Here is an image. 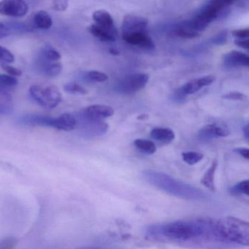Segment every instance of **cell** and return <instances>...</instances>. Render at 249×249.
Instances as JSON below:
<instances>
[{"mask_svg": "<svg viewBox=\"0 0 249 249\" xmlns=\"http://www.w3.org/2000/svg\"><path fill=\"white\" fill-rule=\"evenodd\" d=\"M147 234L156 240L187 242L197 240H217L214 220H180L168 224L152 225Z\"/></svg>", "mask_w": 249, "mask_h": 249, "instance_id": "1", "label": "cell"}, {"mask_svg": "<svg viewBox=\"0 0 249 249\" xmlns=\"http://www.w3.org/2000/svg\"><path fill=\"white\" fill-rule=\"evenodd\" d=\"M142 176L148 183L166 193L188 200L202 201L208 197V195L201 189L177 180L168 175L153 170H145Z\"/></svg>", "mask_w": 249, "mask_h": 249, "instance_id": "2", "label": "cell"}, {"mask_svg": "<svg viewBox=\"0 0 249 249\" xmlns=\"http://www.w3.org/2000/svg\"><path fill=\"white\" fill-rule=\"evenodd\" d=\"M218 241L231 242L243 246L249 245V224L247 221L228 216L215 220Z\"/></svg>", "mask_w": 249, "mask_h": 249, "instance_id": "3", "label": "cell"}, {"mask_svg": "<svg viewBox=\"0 0 249 249\" xmlns=\"http://www.w3.org/2000/svg\"><path fill=\"white\" fill-rule=\"evenodd\" d=\"M29 91L32 99L45 108H54L62 100V94L54 86L33 85Z\"/></svg>", "mask_w": 249, "mask_h": 249, "instance_id": "4", "label": "cell"}, {"mask_svg": "<svg viewBox=\"0 0 249 249\" xmlns=\"http://www.w3.org/2000/svg\"><path fill=\"white\" fill-rule=\"evenodd\" d=\"M149 76L145 73H132L122 78L116 87L119 94H133L142 90L146 86Z\"/></svg>", "mask_w": 249, "mask_h": 249, "instance_id": "5", "label": "cell"}, {"mask_svg": "<svg viewBox=\"0 0 249 249\" xmlns=\"http://www.w3.org/2000/svg\"><path fill=\"white\" fill-rule=\"evenodd\" d=\"M80 116L76 118L77 126L79 127L81 133L84 136H100L107 132L108 125L105 123L103 120H96L91 119L84 114V112L80 113Z\"/></svg>", "mask_w": 249, "mask_h": 249, "instance_id": "6", "label": "cell"}, {"mask_svg": "<svg viewBox=\"0 0 249 249\" xmlns=\"http://www.w3.org/2000/svg\"><path fill=\"white\" fill-rule=\"evenodd\" d=\"M227 5L224 0H211L209 3L195 17V19L202 25L208 27V24L218 17L223 8Z\"/></svg>", "mask_w": 249, "mask_h": 249, "instance_id": "7", "label": "cell"}, {"mask_svg": "<svg viewBox=\"0 0 249 249\" xmlns=\"http://www.w3.org/2000/svg\"><path fill=\"white\" fill-rule=\"evenodd\" d=\"M29 8L24 0H1L0 14L11 17H23L28 13Z\"/></svg>", "mask_w": 249, "mask_h": 249, "instance_id": "8", "label": "cell"}, {"mask_svg": "<svg viewBox=\"0 0 249 249\" xmlns=\"http://www.w3.org/2000/svg\"><path fill=\"white\" fill-rule=\"evenodd\" d=\"M148 24V19L144 17L128 14L125 16L122 23V35L145 31Z\"/></svg>", "mask_w": 249, "mask_h": 249, "instance_id": "9", "label": "cell"}, {"mask_svg": "<svg viewBox=\"0 0 249 249\" xmlns=\"http://www.w3.org/2000/svg\"><path fill=\"white\" fill-rule=\"evenodd\" d=\"M122 38L129 44L143 49H154L155 48L152 39L145 31L122 35Z\"/></svg>", "mask_w": 249, "mask_h": 249, "instance_id": "10", "label": "cell"}, {"mask_svg": "<svg viewBox=\"0 0 249 249\" xmlns=\"http://www.w3.org/2000/svg\"><path fill=\"white\" fill-rule=\"evenodd\" d=\"M230 135L227 127L217 124L206 125L203 126L198 133V137L202 141H209L214 138H224Z\"/></svg>", "mask_w": 249, "mask_h": 249, "instance_id": "11", "label": "cell"}, {"mask_svg": "<svg viewBox=\"0 0 249 249\" xmlns=\"http://www.w3.org/2000/svg\"><path fill=\"white\" fill-rule=\"evenodd\" d=\"M223 65L227 68L249 67V56L243 52L231 51L223 56Z\"/></svg>", "mask_w": 249, "mask_h": 249, "instance_id": "12", "label": "cell"}, {"mask_svg": "<svg viewBox=\"0 0 249 249\" xmlns=\"http://www.w3.org/2000/svg\"><path fill=\"white\" fill-rule=\"evenodd\" d=\"M215 81V77L214 75H207L192 80L180 89L185 95H190L197 92L204 87L211 85Z\"/></svg>", "mask_w": 249, "mask_h": 249, "instance_id": "13", "label": "cell"}, {"mask_svg": "<svg viewBox=\"0 0 249 249\" xmlns=\"http://www.w3.org/2000/svg\"><path fill=\"white\" fill-rule=\"evenodd\" d=\"M83 112L86 116L96 120H104L111 117L114 114V110L111 107L104 105H92L88 106Z\"/></svg>", "mask_w": 249, "mask_h": 249, "instance_id": "14", "label": "cell"}, {"mask_svg": "<svg viewBox=\"0 0 249 249\" xmlns=\"http://www.w3.org/2000/svg\"><path fill=\"white\" fill-rule=\"evenodd\" d=\"M54 117L44 115L30 114L22 116L20 122L24 124L33 126H46L53 128Z\"/></svg>", "mask_w": 249, "mask_h": 249, "instance_id": "15", "label": "cell"}, {"mask_svg": "<svg viewBox=\"0 0 249 249\" xmlns=\"http://www.w3.org/2000/svg\"><path fill=\"white\" fill-rule=\"evenodd\" d=\"M89 31L94 37H97L103 42H113L116 40L118 36L116 28L107 29L100 27L97 24H91L89 27Z\"/></svg>", "mask_w": 249, "mask_h": 249, "instance_id": "16", "label": "cell"}, {"mask_svg": "<svg viewBox=\"0 0 249 249\" xmlns=\"http://www.w3.org/2000/svg\"><path fill=\"white\" fill-rule=\"evenodd\" d=\"M76 118L71 113H62L53 119V128L63 131H72L76 129Z\"/></svg>", "mask_w": 249, "mask_h": 249, "instance_id": "17", "label": "cell"}, {"mask_svg": "<svg viewBox=\"0 0 249 249\" xmlns=\"http://www.w3.org/2000/svg\"><path fill=\"white\" fill-rule=\"evenodd\" d=\"M217 167H218V161H217L216 159H215L200 180L201 184L203 185L206 189L211 191V192H215V191L214 180H215V175Z\"/></svg>", "mask_w": 249, "mask_h": 249, "instance_id": "18", "label": "cell"}, {"mask_svg": "<svg viewBox=\"0 0 249 249\" xmlns=\"http://www.w3.org/2000/svg\"><path fill=\"white\" fill-rule=\"evenodd\" d=\"M93 19L97 25L107 29H115L113 17L107 11L99 10L93 14Z\"/></svg>", "mask_w": 249, "mask_h": 249, "instance_id": "19", "label": "cell"}, {"mask_svg": "<svg viewBox=\"0 0 249 249\" xmlns=\"http://www.w3.org/2000/svg\"><path fill=\"white\" fill-rule=\"evenodd\" d=\"M151 138L160 142L169 143L174 141L176 138L175 132L169 128L156 127L151 132Z\"/></svg>", "mask_w": 249, "mask_h": 249, "instance_id": "20", "label": "cell"}, {"mask_svg": "<svg viewBox=\"0 0 249 249\" xmlns=\"http://www.w3.org/2000/svg\"><path fill=\"white\" fill-rule=\"evenodd\" d=\"M33 21L35 26L40 30H49L53 24L52 17L45 11H40L36 13L33 18Z\"/></svg>", "mask_w": 249, "mask_h": 249, "instance_id": "21", "label": "cell"}, {"mask_svg": "<svg viewBox=\"0 0 249 249\" xmlns=\"http://www.w3.org/2000/svg\"><path fill=\"white\" fill-rule=\"evenodd\" d=\"M18 84L15 76L6 74H0V94L8 95V92Z\"/></svg>", "mask_w": 249, "mask_h": 249, "instance_id": "22", "label": "cell"}, {"mask_svg": "<svg viewBox=\"0 0 249 249\" xmlns=\"http://www.w3.org/2000/svg\"><path fill=\"white\" fill-rule=\"evenodd\" d=\"M42 59H43L42 66H43V72L46 75L49 77H55L60 74L62 65L59 61L53 62V61L46 60L43 58Z\"/></svg>", "mask_w": 249, "mask_h": 249, "instance_id": "23", "label": "cell"}, {"mask_svg": "<svg viewBox=\"0 0 249 249\" xmlns=\"http://www.w3.org/2000/svg\"><path fill=\"white\" fill-rule=\"evenodd\" d=\"M134 145L138 149L148 154H153L157 151V146L152 141L148 140L137 139L134 141Z\"/></svg>", "mask_w": 249, "mask_h": 249, "instance_id": "24", "label": "cell"}, {"mask_svg": "<svg viewBox=\"0 0 249 249\" xmlns=\"http://www.w3.org/2000/svg\"><path fill=\"white\" fill-rule=\"evenodd\" d=\"M183 161L189 165L197 164L203 159V154L196 151H186L182 153Z\"/></svg>", "mask_w": 249, "mask_h": 249, "instance_id": "25", "label": "cell"}, {"mask_svg": "<svg viewBox=\"0 0 249 249\" xmlns=\"http://www.w3.org/2000/svg\"><path fill=\"white\" fill-rule=\"evenodd\" d=\"M231 193L232 195H244L246 196L249 195V179L242 180L237 184L234 185L231 189Z\"/></svg>", "mask_w": 249, "mask_h": 249, "instance_id": "26", "label": "cell"}, {"mask_svg": "<svg viewBox=\"0 0 249 249\" xmlns=\"http://www.w3.org/2000/svg\"><path fill=\"white\" fill-rule=\"evenodd\" d=\"M64 89L70 94H81V95H86L89 92L87 89L75 82L68 83V84H65L64 86Z\"/></svg>", "mask_w": 249, "mask_h": 249, "instance_id": "27", "label": "cell"}, {"mask_svg": "<svg viewBox=\"0 0 249 249\" xmlns=\"http://www.w3.org/2000/svg\"><path fill=\"white\" fill-rule=\"evenodd\" d=\"M42 58L48 61L56 62L61 59V54L57 50L53 48H47L45 49L42 53Z\"/></svg>", "mask_w": 249, "mask_h": 249, "instance_id": "28", "label": "cell"}, {"mask_svg": "<svg viewBox=\"0 0 249 249\" xmlns=\"http://www.w3.org/2000/svg\"><path fill=\"white\" fill-rule=\"evenodd\" d=\"M87 76L89 81H93V82H105L108 79V77L106 73L97 71H89L87 72Z\"/></svg>", "mask_w": 249, "mask_h": 249, "instance_id": "29", "label": "cell"}, {"mask_svg": "<svg viewBox=\"0 0 249 249\" xmlns=\"http://www.w3.org/2000/svg\"><path fill=\"white\" fill-rule=\"evenodd\" d=\"M0 61L5 63H13L15 61V57L8 49L0 46Z\"/></svg>", "mask_w": 249, "mask_h": 249, "instance_id": "30", "label": "cell"}, {"mask_svg": "<svg viewBox=\"0 0 249 249\" xmlns=\"http://www.w3.org/2000/svg\"><path fill=\"white\" fill-rule=\"evenodd\" d=\"M18 243V240L15 237H8L0 239V249H14Z\"/></svg>", "mask_w": 249, "mask_h": 249, "instance_id": "31", "label": "cell"}, {"mask_svg": "<svg viewBox=\"0 0 249 249\" xmlns=\"http://www.w3.org/2000/svg\"><path fill=\"white\" fill-rule=\"evenodd\" d=\"M176 33L178 37L186 39L195 38V37H198L199 36V33L191 32L179 27H178L176 29Z\"/></svg>", "mask_w": 249, "mask_h": 249, "instance_id": "32", "label": "cell"}, {"mask_svg": "<svg viewBox=\"0 0 249 249\" xmlns=\"http://www.w3.org/2000/svg\"><path fill=\"white\" fill-rule=\"evenodd\" d=\"M223 99L229 100H240V101H244L247 100V96L245 95L243 93L238 92V91H231V92L227 93L222 96Z\"/></svg>", "mask_w": 249, "mask_h": 249, "instance_id": "33", "label": "cell"}, {"mask_svg": "<svg viewBox=\"0 0 249 249\" xmlns=\"http://www.w3.org/2000/svg\"><path fill=\"white\" fill-rule=\"evenodd\" d=\"M53 3V8L59 12H64L68 8L69 0H52Z\"/></svg>", "mask_w": 249, "mask_h": 249, "instance_id": "34", "label": "cell"}, {"mask_svg": "<svg viewBox=\"0 0 249 249\" xmlns=\"http://www.w3.org/2000/svg\"><path fill=\"white\" fill-rule=\"evenodd\" d=\"M227 35H228V33L226 30L221 31V33H218L212 39L213 43L217 45V46H222V45L226 44L227 41Z\"/></svg>", "mask_w": 249, "mask_h": 249, "instance_id": "35", "label": "cell"}, {"mask_svg": "<svg viewBox=\"0 0 249 249\" xmlns=\"http://www.w3.org/2000/svg\"><path fill=\"white\" fill-rule=\"evenodd\" d=\"M2 68L5 72H6L9 75H12V76L19 77L22 74L21 70L15 68V67L11 66V65H8V63L2 64Z\"/></svg>", "mask_w": 249, "mask_h": 249, "instance_id": "36", "label": "cell"}, {"mask_svg": "<svg viewBox=\"0 0 249 249\" xmlns=\"http://www.w3.org/2000/svg\"><path fill=\"white\" fill-rule=\"evenodd\" d=\"M231 35L236 38L246 39L249 36V30L248 28L242 29V30H234L231 32Z\"/></svg>", "mask_w": 249, "mask_h": 249, "instance_id": "37", "label": "cell"}, {"mask_svg": "<svg viewBox=\"0 0 249 249\" xmlns=\"http://www.w3.org/2000/svg\"><path fill=\"white\" fill-rule=\"evenodd\" d=\"M234 44L239 47L243 48L244 49H249V40L246 39H236L234 40Z\"/></svg>", "mask_w": 249, "mask_h": 249, "instance_id": "38", "label": "cell"}, {"mask_svg": "<svg viewBox=\"0 0 249 249\" xmlns=\"http://www.w3.org/2000/svg\"><path fill=\"white\" fill-rule=\"evenodd\" d=\"M186 96L182 92L180 89H178L176 92L173 94V100L176 102H178V103H181L183 100L186 98Z\"/></svg>", "mask_w": 249, "mask_h": 249, "instance_id": "39", "label": "cell"}, {"mask_svg": "<svg viewBox=\"0 0 249 249\" xmlns=\"http://www.w3.org/2000/svg\"><path fill=\"white\" fill-rule=\"evenodd\" d=\"M234 152L237 153L239 155L241 156L243 158L246 159V160H249V151L248 148H237L234 150Z\"/></svg>", "mask_w": 249, "mask_h": 249, "instance_id": "40", "label": "cell"}, {"mask_svg": "<svg viewBox=\"0 0 249 249\" xmlns=\"http://www.w3.org/2000/svg\"><path fill=\"white\" fill-rule=\"evenodd\" d=\"M9 35V30L8 27L0 21V39L5 38Z\"/></svg>", "mask_w": 249, "mask_h": 249, "instance_id": "41", "label": "cell"}, {"mask_svg": "<svg viewBox=\"0 0 249 249\" xmlns=\"http://www.w3.org/2000/svg\"><path fill=\"white\" fill-rule=\"evenodd\" d=\"M12 110V107L4 103H0V115L8 114Z\"/></svg>", "mask_w": 249, "mask_h": 249, "instance_id": "42", "label": "cell"}, {"mask_svg": "<svg viewBox=\"0 0 249 249\" xmlns=\"http://www.w3.org/2000/svg\"><path fill=\"white\" fill-rule=\"evenodd\" d=\"M249 124H246V126L243 127V135H244L245 138L247 141H249Z\"/></svg>", "mask_w": 249, "mask_h": 249, "instance_id": "43", "label": "cell"}, {"mask_svg": "<svg viewBox=\"0 0 249 249\" xmlns=\"http://www.w3.org/2000/svg\"><path fill=\"white\" fill-rule=\"evenodd\" d=\"M109 52H110V53H111L112 55H114V56H118V55H119V52H118L116 49H110V50H109Z\"/></svg>", "mask_w": 249, "mask_h": 249, "instance_id": "44", "label": "cell"}, {"mask_svg": "<svg viewBox=\"0 0 249 249\" xmlns=\"http://www.w3.org/2000/svg\"><path fill=\"white\" fill-rule=\"evenodd\" d=\"M138 119H139V120L145 121L148 119V116L147 114H142L139 117H138Z\"/></svg>", "mask_w": 249, "mask_h": 249, "instance_id": "45", "label": "cell"}]
</instances>
